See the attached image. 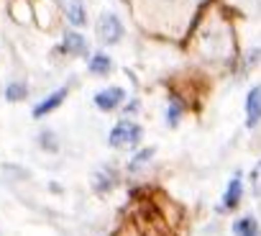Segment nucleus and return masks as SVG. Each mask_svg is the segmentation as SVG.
Returning a JSON list of instances; mask_svg holds the SVG:
<instances>
[{
    "mask_svg": "<svg viewBox=\"0 0 261 236\" xmlns=\"http://www.w3.org/2000/svg\"><path fill=\"white\" fill-rule=\"evenodd\" d=\"M141 136H144V131L134 121H118L108 134V144L115 149H134V147H139Z\"/></svg>",
    "mask_w": 261,
    "mask_h": 236,
    "instance_id": "nucleus-1",
    "label": "nucleus"
},
{
    "mask_svg": "<svg viewBox=\"0 0 261 236\" xmlns=\"http://www.w3.org/2000/svg\"><path fill=\"white\" fill-rule=\"evenodd\" d=\"M97 34L105 44H118L123 39V23L115 13H102L97 21Z\"/></svg>",
    "mask_w": 261,
    "mask_h": 236,
    "instance_id": "nucleus-2",
    "label": "nucleus"
},
{
    "mask_svg": "<svg viewBox=\"0 0 261 236\" xmlns=\"http://www.w3.org/2000/svg\"><path fill=\"white\" fill-rule=\"evenodd\" d=\"M241 198H243V180H241V175H233L230 182H228V187H225V193H223V205H220V210H223V213L236 210V208L241 205Z\"/></svg>",
    "mask_w": 261,
    "mask_h": 236,
    "instance_id": "nucleus-3",
    "label": "nucleus"
},
{
    "mask_svg": "<svg viewBox=\"0 0 261 236\" xmlns=\"http://www.w3.org/2000/svg\"><path fill=\"white\" fill-rule=\"evenodd\" d=\"M57 3H59V8H62V13L67 16L69 23H74V26H85L87 23V13H85L82 0H57Z\"/></svg>",
    "mask_w": 261,
    "mask_h": 236,
    "instance_id": "nucleus-4",
    "label": "nucleus"
},
{
    "mask_svg": "<svg viewBox=\"0 0 261 236\" xmlns=\"http://www.w3.org/2000/svg\"><path fill=\"white\" fill-rule=\"evenodd\" d=\"M123 98H125V90L123 87H108V90H102V92L95 95V105L100 110H115L123 103Z\"/></svg>",
    "mask_w": 261,
    "mask_h": 236,
    "instance_id": "nucleus-5",
    "label": "nucleus"
},
{
    "mask_svg": "<svg viewBox=\"0 0 261 236\" xmlns=\"http://www.w3.org/2000/svg\"><path fill=\"white\" fill-rule=\"evenodd\" d=\"M246 118H248V126H256L261 121V85L251 87L248 98H246Z\"/></svg>",
    "mask_w": 261,
    "mask_h": 236,
    "instance_id": "nucleus-6",
    "label": "nucleus"
},
{
    "mask_svg": "<svg viewBox=\"0 0 261 236\" xmlns=\"http://www.w3.org/2000/svg\"><path fill=\"white\" fill-rule=\"evenodd\" d=\"M67 92H69V87H59L57 92H51L46 100H41L36 108H34V118H44L46 113H51V110H57L62 103H64V98H67Z\"/></svg>",
    "mask_w": 261,
    "mask_h": 236,
    "instance_id": "nucleus-7",
    "label": "nucleus"
},
{
    "mask_svg": "<svg viewBox=\"0 0 261 236\" xmlns=\"http://www.w3.org/2000/svg\"><path fill=\"white\" fill-rule=\"evenodd\" d=\"M62 49H64L67 54L82 57V54H87V41H85L82 34H77V31H67V34H64V41H62Z\"/></svg>",
    "mask_w": 261,
    "mask_h": 236,
    "instance_id": "nucleus-8",
    "label": "nucleus"
},
{
    "mask_svg": "<svg viewBox=\"0 0 261 236\" xmlns=\"http://www.w3.org/2000/svg\"><path fill=\"white\" fill-rule=\"evenodd\" d=\"M115 182H118V175H115V170H110V167H102V170H97V172L92 175V187H95L97 193L113 190Z\"/></svg>",
    "mask_w": 261,
    "mask_h": 236,
    "instance_id": "nucleus-9",
    "label": "nucleus"
},
{
    "mask_svg": "<svg viewBox=\"0 0 261 236\" xmlns=\"http://www.w3.org/2000/svg\"><path fill=\"white\" fill-rule=\"evenodd\" d=\"M233 233L236 236H261V228H258V221L253 216H243L233 223Z\"/></svg>",
    "mask_w": 261,
    "mask_h": 236,
    "instance_id": "nucleus-10",
    "label": "nucleus"
},
{
    "mask_svg": "<svg viewBox=\"0 0 261 236\" xmlns=\"http://www.w3.org/2000/svg\"><path fill=\"white\" fill-rule=\"evenodd\" d=\"M110 69H113V62H110L108 54H95V57H90V72H95V75H108Z\"/></svg>",
    "mask_w": 261,
    "mask_h": 236,
    "instance_id": "nucleus-11",
    "label": "nucleus"
},
{
    "mask_svg": "<svg viewBox=\"0 0 261 236\" xmlns=\"http://www.w3.org/2000/svg\"><path fill=\"white\" fill-rule=\"evenodd\" d=\"M154 154H156V149H151V147H149V149H141L134 159L128 162V170H130V172H139L141 167H146V164L151 162V157H154Z\"/></svg>",
    "mask_w": 261,
    "mask_h": 236,
    "instance_id": "nucleus-12",
    "label": "nucleus"
},
{
    "mask_svg": "<svg viewBox=\"0 0 261 236\" xmlns=\"http://www.w3.org/2000/svg\"><path fill=\"white\" fill-rule=\"evenodd\" d=\"M26 95H29L26 82H11V85L6 87V98H8L11 103H18V100H23Z\"/></svg>",
    "mask_w": 261,
    "mask_h": 236,
    "instance_id": "nucleus-13",
    "label": "nucleus"
},
{
    "mask_svg": "<svg viewBox=\"0 0 261 236\" xmlns=\"http://www.w3.org/2000/svg\"><path fill=\"white\" fill-rule=\"evenodd\" d=\"M39 144H41L46 152H57V149H59V141H57V136H54L51 131H44V134L39 136Z\"/></svg>",
    "mask_w": 261,
    "mask_h": 236,
    "instance_id": "nucleus-14",
    "label": "nucleus"
},
{
    "mask_svg": "<svg viewBox=\"0 0 261 236\" xmlns=\"http://www.w3.org/2000/svg\"><path fill=\"white\" fill-rule=\"evenodd\" d=\"M251 187H253V195L256 198H261V162L253 167V172H251Z\"/></svg>",
    "mask_w": 261,
    "mask_h": 236,
    "instance_id": "nucleus-15",
    "label": "nucleus"
},
{
    "mask_svg": "<svg viewBox=\"0 0 261 236\" xmlns=\"http://www.w3.org/2000/svg\"><path fill=\"white\" fill-rule=\"evenodd\" d=\"M179 115H182V108H179L177 103H172V105H169V118H167V124H169L172 129L179 124Z\"/></svg>",
    "mask_w": 261,
    "mask_h": 236,
    "instance_id": "nucleus-16",
    "label": "nucleus"
}]
</instances>
